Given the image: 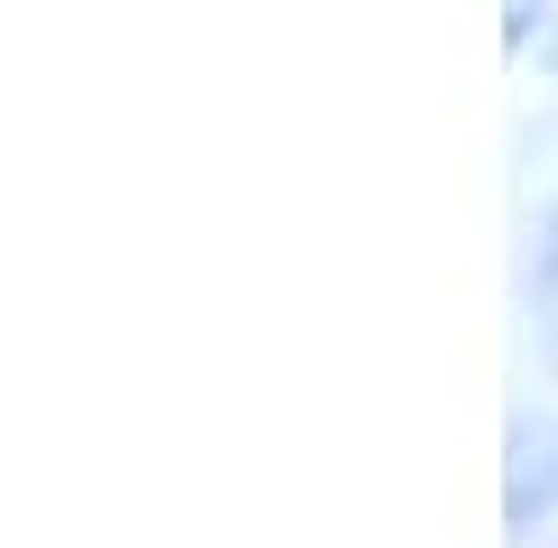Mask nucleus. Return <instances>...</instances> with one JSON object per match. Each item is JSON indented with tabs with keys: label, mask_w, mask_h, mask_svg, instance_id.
Listing matches in <instances>:
<instances>
[{
	"label": "nucleus",
	"mask_w": 558,
	"mask_h": 548,
	"mask_svg": "<svg viewBox=\"0 0 558 548\" xmlns=\"http://www.w3.org/2000/svg\"><path fill=\"white\" fill-rule=\"evenodd\" d=\"M539 326H549V353H558V233H549V260H539Z\"/></svg>",
	"instance_id": "f257e3e1"
}]
</instances>
